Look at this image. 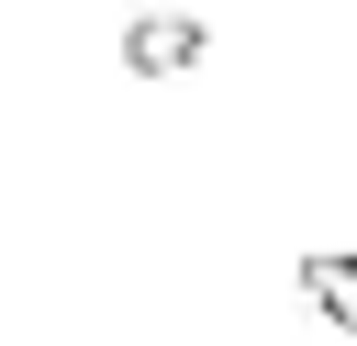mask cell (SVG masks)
I'll list each match as a JSON object with an SVG mask.
<instances>
[{"label": "cell", "mask_w": 357, "mask_h": 346, "mask_svg": "<svg viewBox=\"0 0 357 346\" xmlns=\"http://www.w3.org/2000/svg\"><path fill=\"white\" fill-rule=\"evenodd\" d=\"M112 56H123V78H190V67H212V22L201 11H123Z\"/></svg>", "instance_id": "obj_1"}, {"label": "cell", "mask_w": 357, "mask_h": 346, "mask_svg": "<svg viewBox=\"0 0 357 346\" xmlns=\"http://www.w3.org/2000/svg\"><path fill=\"white\" fill-rule=\"evenodd\" d=\"M290 279H301V301H312L335 335H357V246H301Z\"/></svg>", "instance_id": "obj_2"}]
</instances>
